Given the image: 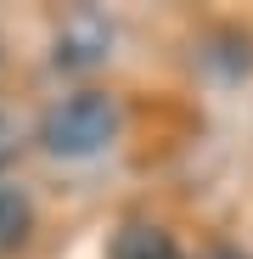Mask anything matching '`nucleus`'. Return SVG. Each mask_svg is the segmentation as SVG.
Returning <instances> with one entry per match:
<instances>
[{
	"mask_svg": "<svg viewBox=\"0 0 253 259\" xmlns=\"http://www.w3.org/2000/svg\"><path fill=\"white\" fill-rule=\"evenodd\" d=\"M28 231H34V203H28V192L12 186V181H0V253L23 248Z\"/></svg>",
	"mask_w": 253,
	"mask_h": 259,
	"instance_id": "4",
	"label": "nucleus"
},
{
	"mask_svg": "<svg viewBox=\"0 0 253 259\" xmlns=\"http://www.w3.org/2000/svg\"><path fill=\"white\" fill-rule=\"evenodd\" d=\"M220 259H236V253H220Z\"/></svg>",
	"mask_w": 253,
	"mask_h": 259,
	"instance_id": "5",
	"label": "nucleus"
},
{
	"mask_svg": "<svg viewBox=\"0 0 253 259\" xmlns=\"http://www.w3.org/2000/svg\"><path fill=\"white\" fill-rule=\"evenodd\" d=\"M113 141H118V102L102 91H73L57 107H45V118H39V147L51 158H68V163L96 158Z\"/></svg>",
	"mask_w": 253,
	"mask_h": 259,
	"instance_id": "1",
	"label": "nucleus"
},
{
	"mask_svg": "<svg viewBox=\"0 0 253 259\" xmlns=\"http://www.w3.org/2000/svg\"><path fill=\"white\" fill-rule=\"evenodd\" d=\"M107 259H175V237L163 226H152V220H130V226L113 231Z\"/></svg>",
	"mask_w": 253,
	"mask_h": 259,
	"instance_id": "3",
	"label": "nucleus"
},
{
	"mask_svg": "<svg viewBox=\"0 0 253 259\" xmlns=\"http://www.w3.org/2000/svg\"><path fill=\"white\" fill-rule=\"evenodd\" d=\"M107 46H113L107 23L90 17V12H79V17H68L62 34H57V68H96V62L107 57Z\"/></svg>",
	"mask_w": 253,
	"mask_h": 259,
	"instance_id": "2",
	"label": "nucleus"
}]
</instances>
